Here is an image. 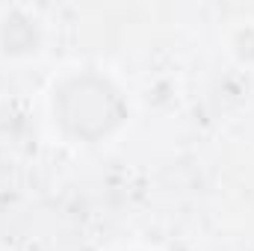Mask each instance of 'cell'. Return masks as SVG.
I'll list each match as a JSON object with an SVG mask.
<instances>
[{
  "instance_id": "obj_1",
  "label": "cell",
  "mask_w": 254,
  "mask_h": 251,
  "mask_svg": "<svg viewBox=\"0 0 254 251\" xmlns=\"http://www.w3.org/2000/svg\"><path fill=\"white\" fill-rule=\"evenodd\" d=\"M54 113L71 136L95 142L125 122L127 107L113 83L95 74H83L65 80L57 89Z\"/></svg>"
}]
</instances>
